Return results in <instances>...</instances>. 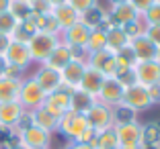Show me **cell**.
I'll return each mask as SVG.
<instances>
[{"label":"cell","instance_id":"cell-1","mask_svg":"<svg viewBox=\"0 0 160 149\" xmlns=\"http://www.w3.org/2000/svg\"><path fill=\"white\" fill-rule=\"evenodd\" d=\"M58 45H60V35H52V33H45V31H37L27 43L31 59L39 61V63H43Z\"/></svg>","mask_w":160,"mask_h":149},{"label":"cell","instance_id":"cell-2","mask_svg":"<svg viewBox=\"0 0 160 149\" xmlns=\"http://www.w3.org/2000/svg\"><path fill=\"white\" fill-rule=\"evenodd\" d=\"M88 121H86V114H80V112H72L68 110L64 117L58 121V131L62 135H66L68 139H72V143L78 141V137L88 129Z\"/></svg>","mask_w":160,"mask_h":149},{"label":"cell","instance_id":"cell-3","mask_svg":"<svg viewBox=\"0 0 160 149\" xmlns=\"http://www.w3.org/2000/svg\"><path fill=\"white\" fill-rule=\"evenodd\" d=\"M45 96H47V94L43 92L41 88H39V84L35 82L33 78L23 80V82H21L19 104H21V106H23L27 112H31V110H35V108L43 106V102H45Z\"/></svg>","mask_w":160,"mask_h":149},{"label":"cell","instance_id":"cell-4","mask_svg":"<svg viewBox=\"0 0 160 149\" xmlns=\"http://www.w3.org/2000/svg\"><path fill=\"white\" fill-rule=\"evenodd\" d=\"M19 143L27 149H49L52 133H47L35 125H29L19 131Z\"/></svg>","mask_w":160,"mask_h":149},{"label":"cell","instance_id":"cell-5","mask_svg":"<svg viewBox=\"0 0 160 149\" xmlns=\"http://www.w3.org/2000/svg\"><path fill=\"white\" fill-rule=\"evenodd\" d=\"M115 137H117L119 149L140 147L142 145V125L140 123H125V125H113Z\"/></svg>","mask_w":160,"mask_h":149},{"label":"cell","instance_id":"cell-6","mask_svg":"<svg viewBox=\"0 0 160 149\" xmlns=\"http://www.w3.org/2000/svg\"><path fill=\"white\" fill-rule=\"evenodd\" d=\"M86 121H88V125L92 127L97 133L111 129V127L115 125L113 123V108L105 106V104H101V102H94L92 106L88 108V112H86Z\"/></svg>","mask_w":160,"mask_h":149},{"label":"cell","instance_id":"cell-7","mask_svg":"<svg viewBox=\"0 0 160 149\" xmlns=\"http://www.w3.org/2000/svg\"><path fill=\"white\" fill-rule=\"evenodd\" d=\"M43 108H45L52 117H56L58 121H60V119L70 110V90L60 88V90H56V92L47 94L45 102H43Z\"/></svg>","mask_w":160,"mask_h":149},{"label":"cell","instance_id":"cell-8","mask_svg":"<svg viewBox=\"0 0 160 149\" xmlns=\"http://www.w3.org/2000/svg\"><path fill=\"white\" fill-rule=\"evenodd\" d=\"M4 59L8 65H12V68H19L21 72H25L29 68V63H31V53H29V47L27 43H21V41H12L10 39L8 47H6L4 51Z\"/></svg>","mask_w":160,"mask_h":149},{"label":"cell","instance_id":"cell-9","mask_svg":"<svg viewBox=\"0 0 160 149\" xmlns=\"http://www.w3.org/2000/svg\"><path fill=\"white\" fill-rule=\"evenodd\" d=\"M86 65L94 68L97 72H101L105 78H113L115 72H117L115 53L109 51V49H103V51H97V53H90L88 59H86Z\"/></svg>","mask_w":160,"mask_h":149},{"label":"cell","instance_id":"cell-10","mask_svg":"<svg viewBox=\"0 0 160 149\" xmlns=\"http://www.w3.org/2000/svg\"><path fill=\"white\" fill-rule=\"evenodd\" d=\"M133 72H136V80L140 86L150 88L154 84H160V61L158 59L140 61V63H136Z\"/></svg>","mask_w":160,"mask_h":149},{"label":"cell","instance_id":"cell-11","mask_svg":"<svg viewBox=\"0 0 160 149\" xmlns=\"http://www.w3.org/2000/svg\"><path fill=\"white\" fill-rule=\"evenodd\" d=\"M123 96H125V88L115 78H107L103 88H101V92H99V96H97V102L113 108V106L123 102Z\"/></svg>","mask_w":160,"mask_h":149},{"label":"cell","instance_id":"cell-12","mask_svg":"<svg viewBox=\"0 0 160 149\" xmlns=\"http://www.w3.org/2000/svg\"><path fill=\"white\" fill-rule=\"evenodd\" d=\"M86 72V61H80V59H72L70 63L60 72L62 74V88L66 90H76L82 82V76Z\"/></svg>","mask_w":160,"mask_h":149},{"label":"cell","instance_id":"cell-13","mask_svg":"<svg viewBox=\"0 0 160 149\" xmlns=\"http://www.w3.org/2000/svg\"><path fill=\"white\" fill-rule=\"evenodd\" d=\"M123 104H127L133 110H146L152 106V100L148 96V88L140 84H133L129 88H125V96H123Z\"/></svg>","mask_w":160,"mask_h":149},{"label":"cell","instance_id":"cell-14","mask_svg":"<svg viewBox=\"0 0 160 149\" xmlns=\"http://www.w3.org/2000/svg\"><path fill=\"white\" fill-rule=\"evenodd\" d=\"M88 37H90V29L86 25H82L80 21L60 33V41L66 43L68 47H86Z\"/></svg>","mask_w":160,"mask_h":149},{"label":"cell","instance_id":"cell-15","mask_svg":"<svg viewBox=\"0 0 160 149\" xmlns=\"http://www.w3.org/2000/svg\"><path fill=\"white\" fill-rule=\"evenodd\" d=\"M129 47H132L133 53H136L138 63H140V61L158 59V51H160V49L146 37V35H144V33L138 35V37H133V39H129Z\"/></svg>","mask_w":160,"mask_h":149},{"label":"cell","instance_id":"cell-16","mask_svg":"<svg viewBox=\"0 0 160 149\" xmlns=\"http://www.w3.org/2000/svg\"><path fill=\"white\" fill-rule=\"evenodd\" d=\"M25 112L27 110L19 102H0V127H4V129L19 127Z\"/></svg>","mask_w":160,"mask_h":149},{"label":"cell","instance_id":"cell-17","mask_svg":"<svg viewBox=\"0 0 160 149\" xmlns=\"http://www.w3.org/2000/svg\"><path fill=\"white\" fill-rule=\"evenodd\" d=\"M33 80L39 84V88L43 90L45 94H52L56 90L62 88V74L52 68H47V65H41L37 70V74L33 76Z\"/></svg>","mask_w":160,"mask_h":149},{"label":"cell","instance_id":"cell-18","mask_svg":"<svg viewBox=\"0 0 160 149\" xmlns=\"http://www.w3.org/2000/svg\"><path fill=\"white\" fill-rule=\"evenodd\" d=\"M105 80L107 78H105L101 72H97L94 68H90V65H86V72H84V76H82V82H80L78 88L97 98L99 92H101V88H103V84H105Z\"/></svg>","mask_w":160,"mask_h":149},{"label":"cell","instance_id":"cell-19","mask_svg":"<svg viewBox=\"0 0 160 149\" xmlns=\"http://www.w3.org/2000/svg\"><path fill=\"white\" fill-rule=\"evenodd\" d=\"M109 19H111V23H113V25H117V27H123V25L133 23V21L140 19V12H138V10L133 8L129 2H123V4L111 6Z\"/></svg>","mask_w":160,"mask_h":149},{"label":"cell","instance_id":"cell-20","mask_svg":"<svg viewBox=\"0 0 160 149\" xmlns=\"http://www.w3.org/2000/svg\"><path fill=\"white\" fill-rule=\"evenodd\" d=\"M70 61H72L70 47H68L66 43L60 41V45H58L56 49L49 53V57H47V59L43 61L41 65H47V68H52V70H56V72H62L68 63H70Z\"/></svg>","mask_w":160,"mask_h":149},{"label":"cell","instance_id":"cell-21","mask_svg":"<svg viewBox=\"0 0 160 149\" xmlns=\"http://www.w3.org/2000/svg\"><path fill=\"white\" fill-rule=\"evenodd\" d=\"M52 16L56 19V23H58V27H60V31H66L68 27H72L74 23H78V21H80V14L76 12V10L72 8L70 4L56 6V8L52 10Z\"/></svg>","mask_w":160,"mask_h":149},{"label":"cell","instance_id":"cell-22","mask_svg":"<svg viewBox=\"0 0 160 149\" xmlns=\"http://www.w3.org/2000/svg\"><path fill=\"white\" fill-rule=\"evenodd\" d=\"M97 102V98L90 96L88 92H84V90H70V110L72 112H80V114H86L88 112V108L92 106V104Z\"/></svg>","mask_w":160,"mask_h":149},{"label":"cell","instance_id":"cell-23","mask_svg":"<svg viewBox=\"0 0 160 149\" xmlns=\"http://www.w3.org/2000/svg\"><path fill=\"white\" fill-rule=\"evenodd\" d=\"M21 82L17 78H0V102H19V92H21Z\"/></svg>","mask_w":160,"mask_h":149},{"label":"cell","instance_id":"cell-24","mask_svg":"<svg viewBox=\"0 0 160 149\" xmlns=\"http://www.w3.org/2000/svg\"><path fill=\"white\" fill-rule=\"evenodd\" d=\"M31 125L47 131V133H53V131H58V119L52 117L43 106H39L35 110H31Z\"/></svg>","mask_w":160,"mask_h":149},{"label":"cell","instance_id":"cell-25","mask_svg":"<svg viewBox=\"0 0 160 149\" xmlns=\"http://www.w3.org/2000/svg\"><path fill=\"white\" fill-rule=\"evenodd\" d=\"M107 49L109 51L117 53L119 49H123V47L129 45V37L125 35V31H123L121 27H117V25H113L111 29H107Z\"/></svg>","mask_w":160,"mask_h":149},{"label":"cell","instance_id":"cell-26","mask_svg":"<svg viewBox=\"0 0 160 149\" xmlns=\"http://www.w3.org/2000/svg\"><path fill=\"white\" fill-rule=\"evenodd\" d=\"M160 145V123L142 125V147H158Z\"/></svg>","mask_w":160,"mask_h":149},{"label":"cell","instance_id":"cell-27","mask_svg":"<svg viewBox=\"0 0 160 149\" xmlns=\"http://www.w3.org/2000/svg\"><path fill=\"white\" fill-rule=\"evenodd\" d=\"M8 12L14 16V21H17V23H23V21H29V19H31L33 8H31V2H27V0H10Z\"/></svg>","mask_w":160,"mask_h":149},{"label":"cell","instance_id":"cell-28","mask_svg":"<svg viewBox=\"0 0 160 149\" xmlns=\"http://www.w3.org/2000/svg\"><path fill=\"white\" fill-rule=\"evenodd\" d=\"M84 49H86V53H88V55H90V53H97V51L107 49V33L101 31V29H92Z\"/></svg>","mask_w":160,"mask_h":149},{"label":"cell","instance_id":"cell-29","mask_svg":"<svg viewBox=\"0 0 160 149\" xmlns=\"http://www.w3.org/2000/svg\"><path fill=\"white\" fill-rule=\"evenodd\" d=\"M105 16H107L105 10L101 8V6H94V8H90V10H86V12L80 14V23L86 25V27L92 31V29H99L101 25H103Z\"/></svg>","mask_w":160,"mask_h":149},{"label":"cell","instance_id":"cell-30","mask_svg":"<svg viewBox=\"0 0 160 149\" xmlns=\"http://www.w3.org/2000/svg\"><path fill=\"white\" fill-rule=\"evenodd\" d=\"M136 121H138V110L129 108L123 102L113 106V123L115 125H125V123H136Z\"/></svg>","mask_w":160,"mask_h":149},{"label":"cell","instance_id":"cell-31","mask_svg":"<svg viewBox=\"0 0 160 149\" xmlns=\"http://www.w3.org/2000/svg\"><path fill=\"white\" fill-rule=\"evenodd\" d=\"M115 63H117V68H136L138 59H136V53H133L132 47L127 45L123 49H119L115 53Z\"/></svg>","mask_w":160,"mask_h":149},{"label":"cell","instance_id":"cell-32","mask_svg":"<svg viewBox=\"0 0 160 149\" xmlns=\"http://www.w3.org/2000/svg\"><path fill=\"white\" fill-rule=\"evenodd\" d=\"M97 149H117V137H115L113 127L97 133Z\"/></svg>","mask_w":160,"mask_h":149},{"label":"cell","instance_id":"cell-33","mask_svg":"<svg viewBox=\"0 0 160 149\" xmlns=\"http://www.w3.org/2000/svg\"><path fill=\"white\" fill-rule=\"evenodd\" d=\"M113 78L117 80V82L123 86V88H129V86L138 84V80H136V72H133V68H117V72H115V76H113Z\"/></svg>","mask_w":160,"mask_h":149},{"label":"cell","instance_id":"cell-34","mask_svg":"<svg viewBox=\"0 0 160 149\" xmlns=\"http://www.w3.org/2000/svg\"><path fill=\"white\" fill-rule=\"evenodd\" d=\"M17 21H14V16L6 10V12H0V35H12L14 29H17Z\"/></svg>","mask_w":160,"mask_h":149},{"label":"cell","instance_id":"cell-35","mask_svg":"<svg viewBox=\"0 0 160 149\" xmlns=\"http://www.w3.org/2000/svg\"><path fill=\"white\" fill-rule=\"evenodd\" d=\"M142 21H144V25H160V4L158 2L152 4L146 12L142 14Z\"/></svg>","mask_w":160,"mask_h":149},{"label":"cell","instance_id":"cell-36","mask_svg":"<svg viewBox=\"0 0 160 149\" xmlns=\"http://www.w3.org/2000/svg\"><path fill=\"white\" fill-rule=\"evenodd\" d=\"M66 4H70L78 14H82V12H86V10L94 8V6H99V0H68Z\"/></svg>","mask_w":160,"mask_h":149},{"label":"cell","instance_id":"cell-37","mask_svg":"<svg viewBox=\"0 0 160 149\" xmlns=\"http://www.w3.org/2000/svg\"><path fill=\"white\" fill-rule=\"evenodd\" d=\"M142 23H144V21H142V14H140V19H138V21L123 25L121 29L125 31V35L129 39H133V37H138V35H142V33H144V27H146V25H142Z\"/></svg>","mask_w":160,"mask_h":149},{"label":"cell","instance_id":"cell-38","mask_svg":"<svg viewBox=\"0 0 160 149\" xmlns=\"http://www.w3.org/2000/svg\"><path fill=\"white\" fill-rule=\"evenodd\" d=\"M144 35L160 49V25H146L144 27Z\"/></svg>","mask_w":160,"mask_h":149},{"label":"cell","instance_id":"cell-39","mask_svg":"<svg viewBox=\"0 0 160 149\" xmlns=\"http://www.w3.org/2000/svg\"><path fill=\"white\" fill-rule=\"evenodd\" d=\"M31 8L35 14H52L53 6L49 4V0H31Z\"/></svg>","mask_w":160,"mask_h":149},{"label":"cell","instance_id":"cell-40","mask_svg":"<svg viewBox=\"0 0 160 149\" xmlns=\"http://www.w3.org/2000/svg\"><path fill=\"white\" fill-rule=\"evenodd\" d=\"M129 4H132L140 14H144L152 4H156V0H129Z\"/></svg>","mask_w":160,"mask_h":149},{"label":"cell","instance_id":"cell-41","mask_svg":"<svg viewBox=\"0 0 160 149\" xmlns=\"http://www.w3.org/2000/svg\"><path fill=\"white\" fill-rule=\"evenodd\" d=\"M148 96H150L152 104H160V84H154L148 88Z\"/></svg>","mask_w":160,"mask_h":149},{"label":"cell","instance_id":"cell-42","mask_svg":"<svg viewBox=\"0 0 160 149\" xmlns=\"http://www.w3.org/2000/svg\"><path fill=\"white\" fill-rule=\"evenodd\" d=\"M8 43H10V37H8V35H0V55H4Z\"/></svg>","mask_w":160,"mask_h":149},{"label":"cell","instance_id":"cell-43","mask_svg":"<svg viewBox=\"0 0 160 149\" xmlns=\"http://www.w3.org/2000/svg\"><path fill=\"white\" fill-rule=\"evenodd\" d=\"M6 70H8V63H6L4 55H0V78H4V76H6Z\"/></svg>","mask_w":160,"mask_h":149},{"label":"cell","instance_id":"cell-44","mask_svg":"<svg viewBox=\"0 0 160 149\" xmlns=\"http://www.w3.org/2000/svg\"><path fill=\"white\" fill-rule=\"evenodd\" d=\"M64 149H94L92 145H84V143H72V145H66Z\"/></svg>","mask_w":160,"mask_h":149},{"label":"cell","instance_id":"cell-45","mask_svg":"<svg viewBox=\"0 0 160 149\" xmlns=\"http://www.w3.org/2000/svg\"><path fill=\"white\" fill-rule=\"evenodd\" d=\"M8 4H10V0H0V12H6Z\"/></svg>","mask_w":160,"mask_h":149},{"label":"cell","instance_id":"cell-46","mask_svg":"<svg viewBox=\"0 0 160 149\" xmlns=\"http://www.w3.org/2000/svg\"><path fill=\"white\" fill-rule=\"evenodd\" d=\"M68 0H49V4L53 6V8H56V6H62V4H66Z\"/></svg>","mask_w":160,"mask_h":149},{"label":"cell","instance_id":"cell-47","mask_svg":"<svg viewBox=\"0 0 160 149\" xmlns=\"http://www.w3.org/2000/svg\"><path fill=\"white\" fill-rule=\"evenodd\" d=\"M111 6H117V4H123V2H129V0H109Z\"/></svg>","mask_w":160,"mask_h":149},{"label":"cell","instance_id":"cell-48","mask_svg":"<svg viewBox=\"0 0 160 149\" xmlns=\"http://www.w3.org/2000/svg\"><path fill=\"white\" fill-rule=\"evenodd\" d=\"M10 149H27V147H23V145H21V143H17V145H12V147H10Z\"/></svg>","mask_w":160,"mask_h":149},{"label":"cell","instance_id":"cell-49","mask_svg":"<svg viewBox=\"0 0 160 149\" xmlns=\"http://www.w3.org/2000/svg\"><path fill=\"white\" fill-rule=\"evenodd\" d=\"M156 2H158V4H160V0H156Z\"/></svg>","mask_w":160,"mask_h":149},{"label":"cell","instance_id":"cell-50","mask_svg":"<svg viewBox=\"0 0 160 149\" xmlns=\"http://www.w3.org/2000/svg\"><path fill=\"white\" fill-rule=\"evenodd\" d=\"M27 2H31V0H27Z\"/></svg>","mask_w":160,"mask_h":149},{"label":"cell","instance_id":"cell-51","mask_svg":"<svg viewBox=\"0 0 160 149\" xmlns=\"http://www.w3.org/2000/svg\"><path fill=\"white\" fill-rule=\"evenodd\" d=\"M158 149H160V145H158Z\"/></svg>","mask_w":160,"mask_h":149},{"label":"cell","instance_id":"cell-52","mask_svg":"<svg viewBox=\"0 0 160 149\" xmlns=\"http://www.w3.org/2000/svg\"><path fill=\"white\" fill-rule=\"evenodd\" d=\"M117 149H119V147H117Z\"/></svg>","mask_w":160,"mask_h":149}]
</instances>
